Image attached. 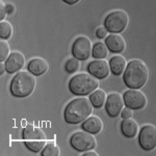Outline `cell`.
Here are the masks:
<instances>
[{
  "mask_svg": "<svg viewBox=\"0 0 156 156\" xmlns=\"http://www.w3.org/2000/svg\"><path fill=\"white\" fill-rule=\"evenodd\" d=\"M72 52L74 57L79 60H85L93 52L92 41L87 37H79L73 44Z\"/></svg>",
  "mask_w": 156,
  "mask_h": 156,
  "instance_id": "8",
  "label": "cell"
},
{
  "mask_svg": "<svg viewBox=\"0 0 156 156\" xmlns=\"http://www.w3.org/2000/svg\"><path fill=\"white\" fill-rule=\"evenodd\" d=\"M90 101H92L93 105L97 108H100L104 105V103L106 102V93L103 90H96L90 97Z\"/></svg>",
  "mask_w": 156,
  "mask_h": 156,
  "instance_id": "19",
  "label": "cell"
},
{
  "mask_svg": "<svg viewBox=\"0 0 156 156\" xmlns=\"http://www.w3.org/2000/svg\"><path fill=\"white\" fill-rule=\"evenodd\" d=\"M124 102L132 109H142L147 105V97L140 90L131 89L124 94Z\"/></svg>",
  "mask_w": 156,
  "mask_h": 156,
  "instance_id": "10",
  "label": "cell"
},
{
  "mask_svg": "<svg viewBox=\"0 0 156 156\" xmlns=\"http://www.w3.org/2000/svg\"><path fill=\"white\" fill-rule=\"evenodd\" d=\"M9 53H11V47H9V43L2 39L0 41V60L5 62L7 57L11 55Z\"/></svg>",
  "mask_w": 156,
  "mask_h": 156,
  "instance_id": "23",
  "label": "cell"
},
{
  "mask_svg": "<svg viewBox=\"0 0 156 156\" xmlns=\"http://www.w3.org/2000/svg\"><path fill=\"white\" fill-rule=\"evenodd\" d=\"M129 24V16L125 11L117 9L107 15L104 25L108 31L112 34H119L124 31Z\"/></svg>",
  "mask_w": 156,
  "mask_h": 156,
  "instance_id": "6",
  "label": "cell"
},
{
  "mask_svg": "<svg viewBox=\"0 0 156 156\" xmlns=\"http://www.w3.org/2000/svg\"><path fill=\"white\" fill-rule=\"evenodd\" d=\"M49 69V64L46 59L41 58V57H36V58L31 59L28 64V70L32 74L41 76L45 74Z\"/></svg>",
  "mask_w": 156,
  "mask_h": 156,
  "instance_id": "15",
  "label": "cell"
},
{
  "mask_svg": "<svg viewBox=\"0 0 156 156\" xmlns=\"http://www.w3.org/2000/svg\"><path fill=\"white\" fill-rule=\"evenodd\" d=\"M24 65H25L24 54L20 51H14V52H12L9 57H7V59L5 62L6 72L15 73V72L19 71L21 68H23Z\"/></svg>",
  "mask_w": 156,
  "mask_h": 156,
  "instance_id": "13",
  "label": "cell"
},
{
  "mask_svg": "<svg viewBox=\"0 0 156 156\" xmlns=\"http://www.w3.org/2000/svg\"><path fill=\"white\" fill-rule=\"evenodd\" d=\"M7 14V11H6V5L3 3V2H0V19L3 20L5 15Z\"/></svg>",
  "mask_w": 156,
  "mask_h": 156,
  "instance_id": "27",
  "label": "cell"
},
{
  "mask_svg": "<svg viewBox=\"0 0 156 156\" xmlns=\"http://www.w3.org/2000/svg\"><path fill=\"white\" fill-rule=\"evenodd\" d=\"M37 87L36 75L28 71H21L12 80L11 90L15 97L25 98L34 92Z\"/></svg>",
  "mask_w": 156,
  "mask_h": 156,
  "instance_id": "3",
  "label": "cell"
},
{
  "mask_svg": "<svg viewBox=\"0 0 156 156\" xmlns=\"http://www.w3.org/2000/svg\"><path fill=\"white\" fill-rule=\"evenodd\" d=\"M5 71H6L5 64H3V62H1V65H0V75H3V73Z\"/></svg>",
  "mask_w": 156,
  "mask_h": 156,
  "instance_id": "29",
  "label": "cell"
},
{
  "mask_svg": "<svg viewBox=\"0 0 156 156\" xmlns=\"http://www.w3.org/2000/svg\"><path fill=\"white\" fill-rule=\"evenodd\" d=\"M121 128H122L123 134L127 137H134L138 133V124L136 121L133 120L132 118L125 119L123 121Z\"/></svg>",
  "mask_w": 156,
  "mask_h": 156,
  "instance_id": "16",
  "label": "cell"
},
{
  "mask_svg": "<svg viewBox=\"0 0 156 156\" xmlns=\"http://www.w3.org/2000/svg\"><path fill=\"white\" fill-rule=\"evenodd\" d=\"M124 97L119 93H112L106 100V110L110 117H118L124 108Z\"/></svg>",
  "mask_w": 156,
  "mask_h": 156,
  "instance_id": "11",
  "label": "cell"
},
{
  "mask_svg": "<svg viewBox=\"0 0 156 156\" xmlns=\"http://www.w3.org/2000/svg\"><path fill=\"white\" fill-rule=\"evenodd\" d=\"M133 115V112H132V108L130 107H124L122 109V112H121V115H122L123 119H129V118H131Z\"/></svg>",
  "mask_w": 156,
  "mask_h": 156,
  "instance_id": "25",
  "label": "cell"
},
{
  "mask_svg": "<svg viewBox=\"0 0 156 156\" xmlns=\"http://www.w3.org/2000/svg\"><path fill=\"white\" fill-rule=\"evenodd\" d=\"M108 50L109 49H108L106 44H104V43H102V42H99V43H97L94 46V48H93V56L97 59H103L107 56Z\"/></svg>",
  "mask_w": 156,
  "mask_h": 156,
  "instance_id": "20",
  "label": "cell"
},
{
  "mask_svg": "<svg viewBox=\"0 0 156 156\" xmlns=\"http://www.w3.org/2000/svg\"><path fill=\"white\" fill-rule=\"evenodd\" d=\"M90 74L94 75L97 78H105L109 75L110 72V66L108 62L104 59H97L92 62L87 66Z\"/></svg>",
  "mask_w": 156,
  "mask_h": 156,
  "instance_id": "12",
  "label": "cell"
},
{
  "mask_svg": "<svg viewBox=\"0 0 156 156\" xmlns=\"http://www.w3.org/2000/svg\"><path fill=\"white\" fill-rule=\"evenodd\" d=\"M6 11L9 14H12L15 12V5H12V4H6Z\"/></svg>",
  "mask_w": 156,
  "mask_h": 156,
  "instance_id": "28",
  "label": "cell"
},
{
  "mask_svg": "<svg viewBox=\"0 0 156 156\" xmlns=\"http://www.w3.org/2000/svg\"><path fill=\"white\" fill-rule=\"evenodd\" d=\"M127 68V60L121 55H115L110 60V69L115 75H122Z\"/></svg>",
  "mask_w": 156,
  "mask_h": 156,
  "instance_id": "18",
  "label": "cell"
},
{
  "mask_svg": "<svg viewBox=\"0 0 156 156\" xmlns=\"http://www.w3.org/2000/svg\"><path fill=\"white\" fill-rule=\"evenodd\" d=\"M107 31L108 30L106 29V27H99L96 31V34L99 39H104V37H106Z\"/></svg>",
  "mask_w": 156,
  "mask_h": 156,
  "instance_id": "26",
  "label": "cell"
},
{
  "mask_svg": "<svg viewBox=\"0 0 156 156\" xmlns=\"http://www.w3.org/2000/svg\"><path fill=\"white\" fill-rule=\"evenodd\" d=\"M71 145L79 152L90 151L96 147V137L89 131H78L72 135Z\"/></svg>",
  "mask_w": 156,
  "mask_h": 156,
  "instance_id": "7",
  "label": "cell"
},
{
  "mask_svg": "<svg viewBox=\"0 0 156 156\" xmlns=\"http://www.w3.org/2000/svg\"><path fill=\"white\" fill-rule=\"evenodd\" d=\"M12 26L9 22L7 21H1L0 23V37L3 40H9L12 34Z\"/></svg>",
  "mask_w": 156,
  "mask_h": 156,
  "instance_id": "21",
  "label": "cell"
},
{
  "mask_svg": "<svg viewBox=\"0 0 156 156\" xmlns=\"http://www.w3.org/2000/svg\"><path fill=\"white\" fill-rule=\"evenodd\" d=\"M80 68V62H79V59L78 58H70L68 62H66V66H65V69L68 73H75L79 70Z\"/></svg>",
  "mask_w": 156,
  "mask_h": 156,
  "instance_id": "24",
  "label": "cell"
},
{
  "mask_svg": "<svg viewBox=\"0 0 156 156\" xmlns=\"http://www.w3.org/2000/svg\"><path fill=\"white\" fill-rule=\"evenodd\" d=\"M23 138L25 145L29 150L34 152H40L44 149L47 142V137L44 131L34 125H28L23 130Z\"/></svg>",
  "mask_w": 156,
  "mask_h": 156,
  "instance_id": "5",
  "label": "cell"
},
{
  "mask_svg": "<svg viewBox=\"0 0 156 156\" xmlns=\"http://www.w3.org/2000/svg\"><path fill=\"white\" fill-rule=\"evenodd\" d=\"M43 156H58L60 155V149L59 147L54 143H50L45 147L43 150Z\"/></svg>",
  "mask_w": 156,
  "mask_h": 156,
  "instance_id": "22",
  "label": "cell"
},
{
  "mask_svg": "<svg viewBox=\"0 0 156 156\" xmlns=\"http://www.w3.org/2000/svg\"><path fill=\"white\" fill-rule=\"evenodd\" d=\"M85 131L90 133H99L103 129V122L99 117H90L82 125Z\"/></svg>",
  "mask_w": 156,
  "mask_h": 156,
  "instance_id": "17",
  "label": "cell"
},
{
  "mask_svg": "<svg viewBox=\"0 0 156 156\" xmlns=\"http://www.w3.org/2000/svg\"><path fill=\"white\" fill-rule=\"evenodd\" d=\"M140 147L146 151L154 150L156 148V127L154 125H146L140 132L138 137Z\"/></svg>",
  "mask_w": 156,
  "mask_h": 156,
  "instance_id": "9",
  "label": "cell"
},
{
  "mask_svg": "<svg viewBox=\"0 0 156 156\" xmlns=\"http://www.w3.org/2000/svg\"><path fill=\"white\" fill-rule=\"evenodd\" d=\"M93 103L85 97L76 98L65 109V120L69 124H79L92 115Z\"/></svg>",
  "mask_w": 156,
  "mask_h": 156,
  "instance_id": "2",
  "label": "cell"
},
{
  "mask_svg": "<svg viewBox=\"0 0 156 156\" xmlns=\"http://www.w3.org/2000/svg\"><path fill=\"white\" fill-rule=\"evenodd\" d=\"M99 84V80L94 75L81 73V74L75 75L70 80L69 87L73 94L82 96V95H87L96 90Z\"/></svg>",
  "mask_w": 156,
  "mask_h": 156,
  "instance_id": "4",
  "label": "cell"
},
{
  "mask_svg": "<svg viewBox=\"0 0 156 156\" xmlns=\"http://www.w3.org/2000/svg\"><path fill=\"white\" fill-rule=\"evenodd\" d=\"M150 76V70L145 62L133 59L127 65L124 74V81L130 89H140L147 83Z\"/></svg>",
  "mask_w": 156,
  "mask_h": 156,
  "instance_id": "1",
  "label": "cell"
},
{
  "mask_svg": "<svg viewBox=\"0 0 156 156\" xmlns=\"http://www.w3.org/2000/svg\"><path fill=\"white\" fill-rule=\"evenodd\" d=\"M64 1L68 4H75V3H77V2H79L80 0H64Z\"/></svg>",
  "mask_w": 156,
  "mask_h": 156,
  "instance_id": "30",
  "label": "cell"
},
{
  "mask_svg": "<svg viewBox=\"0 0 156 156\" xmlns=\"http://www.w3.org/2000/svg\"><path fill=\"white\" fill-rule=\"evenodd\" d=\"M84 155H85V156H90V155L97 156V155H98V153L94 152V151H87V152H85V153H84Z\"/></svg>",
  "mask_w": 156,
  "mask_h": 156,
  "instance_id": "31",
  "label": "cell"
},
{
  "mask_svg": "<svg viewBox=\"0 0 156 156\" xmlns=\"http://www.w3.org/2000/svg\"><path fill=\"white\" fill-rule=\"evenodd\" d=\"M106 43L105 44L107 45L108 49L112 52H122L124 51L125 48H126V42H125L124 37H123L121 34H112L108 37H106Z\"/></svg>",
  "mask_w": 156,
  "mask_h": 156,
  "instance_id": "14",
  "label": "cell"
}]
</instances>
